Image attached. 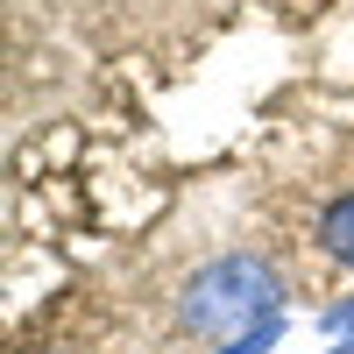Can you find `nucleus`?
Wrapping results in <instances>:
<instances>
[{"label":"nucleus","mask_w":354,"mask_h":354,"mask_svg":"<svg viewBox=\"0 0 354 354\" xmlns=\"http://www.w3.org/2000/svg\"><path fill=\"white\" fill-rule=\"evenodd\" d=\"M319 333H333V340H354V290H347L340 305H326V312H319Z\"/></svg>","instance_id":"nucleus-4"},{"label":"nucleus","mask_w":354,"mask_h":354,"mask_svg":"<svg viewBox=\"0 0 354 354\" xmlns=\"http://www.w3.org/2000/svg\"><path fill=\"white\" fill-rule=\"evenodd\" d=\"M326 354H354V340H333V347H326Z\"/></svg>","instance_id":"nucleus-5"},{"label":"nucleus","mask_w":354,"mask_h":354,"mask_svg":"<svg viewBox=\"0 0 354 354\" xmlns=\"http://www.w3.org/2000/svg\"><path fill=\"white\" fill-rule=\"evenodd\" d=\"M312 241L326 262H340V270H354V185L333 192L326 205H319V220H312Z\"/></svg>","instance_id":"nucleus-2"},{"label":"nucleus","mask_w":354,"mask_h":354,"mask_svg":"<svg viewBox=\"0 0 354 354\" xmlns=\"http://www.w3.org/2000/svg\"><path fill=\"white\" fill-rule=\"evenodd\" d=\"M277 340H283V319H270V326H255V333H241V340H227L220 354H270Z\"/></svg>","instance_id":"nucleus-3"},{"label":"nucleus","mask_w":354,"mask_h":354,"mask_svg":"<svg viewBox=\"0 0 354 354\" xmlns=\"http://www.w3.org/2000/svg\"><path fill=\"white\" fill-rule=\"evenodd\" d=\"M177 319H185L198 340H241L255 326H270V319H283V283H277V270L262 255L234 248V255H213L185 283Z\"/></svg>","instance_id":"nucleus-1"}]
</instances>
